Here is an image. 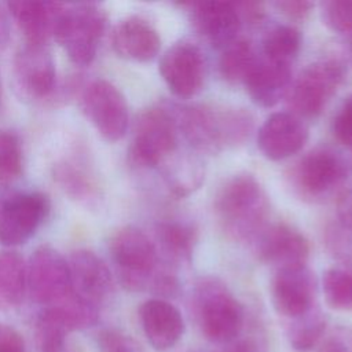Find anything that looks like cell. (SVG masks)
Instances as JSON below:
<instances>
[{"instance_id":"6da1fadb","label":"cell","mask_w":352,"mask_h":352,"mask_svg":"<svg viewBox=\"0 0 352 352\" xmlns=\"http://www.w3.org/2000/svg\"><path fill=\"white\" fill-rule=\"evenodd\" d=\"M179 133L198 151L217 153L246 140L253 117L245 109H217L206 104L172 106Z\"/></svg>"},{"instance_id":"7a4b0ae2","label":"cell","mask_w":352,"mask_h":352,"mask_svg":"<svg viewBox=\"0 0 352 352\" xmlns=\"http://www.w3.org/2000/svg\"><path fill=\"white\" fill-rule=\"evenodd\" d=\"M268 209L264 188L249 173L230 177L214 199V210L223 230L236 241L254 239L265 227Z\"/></svg>"},{"instance_id":"3957f363","label":"cell","mask_w":352,"mask_h":352,"mask_svg":"<svg viewBox=\"0 0 352 352\" xmlns=\"http://www.w3.org/2000/svg\"><path fill=\"white\" fill-rule=\"evenodd\" d=\"M192 309L202 334L213 342L227 344L243 326V308L217 278H202L192 292Z\"/></svg>"},{"instance_id":"277c9868","label":"cell","mask_w":352,"mask_h":352,"mask_svg":"<svg viewBox=\"0 0 352 352\" xmlns=\"http://www.w3.org/2000/svg\"><path fill=\"white\" fill-rule=\"evenodd\" d=\"M106 23L104 10L95 3L66 4L54 38L74 65L88 66L98 54Z\"/></svg>"},{"instance_id":"5b68a950","label":"cell","mask_w":352,"mask_h":352,"mask_svg":"<svg viewBox=\"0 0 352 352\" xmlns=\"http://www.w3.org/2000/svg\"><path fill=\"white\" fill-rule=\"evenodd\" d=\"M177 124L172 106L143 110L133 126L128 158L138 168H154L165 162L177 147Z\"/></svg>"},{"instance_id":"8992f818","label":"cell","mask_w":352,"mask_h":352,"mask_svg":"<svg viewBox=\"0 0 352 352\" xmlns=\"http://www.w3.org/2000/svg\"><path fill=\"white\" fill-rule=\"evenodd\" d=\"M109 249L125 289L132 292L150 289L158 271V250L147 234L133 226L121 227L111 235Z\"/></svg>"},{"instance_id":"52a82bcc","label":"cell","mask_w":352,"mask_h":352,"mask_svg":"<svg viewBox=\"0 0 352 352\" xmlns=\"http://www.w3.org/2000/svg\"><path fill=\"white\" fill-rule=\"evenodd\" d=\"M50 210V198L41 191L0 188V245L12 248L28 242Z\"/></svg>"},{"instance_id":"ba28073f","label":"cell","mask_w":352,"mask_h":352,"mask_svg":"<svg viewBox=\"0 0 352 352\" xmlns=\"http://www.w3.org/2000/svg\"><path fill=\"white\" fill-rule=\"evenodd\" d=\"M345 67L338 59H320L308 65L287 92L290 113L300 118L316 117L342 84Z\"/></svg>"},{"instance_id":"9c48e42d","label":"cell","mask_w":352,"mask_h":352,"mask_svg":"<svg viewBox=\"0 0 352 352\" xmlns=\"http://www.w3.org/2000/svg\"><path fill=\"white\" fill-rule=\"evenodd\" d=\"M80 107L96 132L107 142L124 138L129 126V110L122 92L104 78H95L82 87Z\"/></svg>"},{"instance_id":"30bf717a","label":"cell","mask_w":352,"mask_h":352,"mask_svg":"<svg viewBox=\"0 0 352 352\" xmlns=\"http://www.w3.org/2000/svg\"><path fill=\"white\" fill-rule=\"evenodd\" d=\"M28 293L44 308L67 298L72 293V279L67 258L48 245L38 246L28 263Z\"/></svg>"},{"instance_id":"8fae6325","label":"cell","mask_w":352,"mask_h":352,"mask_svg":"<svg viewBox=\"0 0 352 352\" xmlns=\"http://www.w3.org/2000/svg\"><path fill=\"white\" fill-rule=\"evenodd\" d=\"M348 169L340 154L330 148L307 153L294 166L292 180L297 191L309 199L329 198L342 187Z\"/></svg>"},{"instance_id":"7c38bea8","label":"cell","mask_w":352,"mask_h":352,"mask_svg":"<svg viewBox=\"0 0 352 352\" xmlns=\"http://www.w3.org/2000/svg\"><path fill=\"white\" fill-rule=\"evenodd\" d=\"M12 77L23 98L48 99L56 88V67L48 47L29 43L21 47L12 60Z\"/></svg>"},{"instance_id":"4fadbf2b","label":"cell","mask_w":352,"mask_h":352,"mask_svg":"<svg viewBox=\"0 0 352 352\" xmlns=\"http://www.w3.org/2000/svg\"><path fill=\"white\" fill-rule=\"evenodd\" d=\"M205 58L191 41L172 44L161 56L160 74L168 88L179 98L197 95L205 80Z\"/></svg>"},{"instance_id":"5bb4252c","label":"cell","mask_w":352,"mask_h":352,"mask_svg":"<svg viewBox=\"0 0 352 352\" xmlns=\"http://www.w3.org/2000/svg\"><path fill=\"white\" fill-rule=\"evenodd\" d=\"M254 252L260 261L278 270L307 265L309 245L305 236L285 223L265 226L254 238Z\"/></svg>"},{"instance_id":"9a60e30c","label":"cell","mask_w":352,"mask_h":352,"mask_svg":"<svg viewBox=\"0 0 352 352\" xmlns=\"http://www.w3.org/2000/svg\"><path fill=\"white\" fill-rule=\"evenodd\" d=\"M316 283L307 265L278 270L272 279V302L275 311L289 320L312 311Z\"/></svg>"},{"instance_id":"2e32d148","label":"cell","mask_w":352,"mask_h":352,"mask_svg":"<svg viewBox=\"0 0 352 352\" xmlns=\"http://www.w3.org/2000/svg\"><path fill=\"white\" fill-rule=\"evenodd\" d=\"M74 294L96 305L106 302L114 292V279L107 264L92 250L77 249L67 258Z\"/></svg>"},{"instance_id":"e0dca14e","label":"cell","mask_w":352,"mask_h":352,"mask_svg":"<svg viewBox=\"0 0 352 352\" xmlns=\"http://www.w3.org/2000/svg\"><path fill=\"white\" fill-rule=\"evenodd\" d=\"M188 6L192 26L208 44L223 50L238 38L242 21L234 1L205 0Z\"/></svg>"},{"instance_id":"ac0fdd59","label":"cell","mask_w":352,"mask_h":352,"mask_svg":"<svg viewBox=\"0 0 352 352\" xmlns=\"http://www.w3.org/2000/svg\"><path fill=\"white\" fill-rule=\"evenodd\" d=\"M308 126L290 111L271 114L260 126L257 146L264 157L280 161L298 153L308 140Z\"/></svg>"},{"instance_id":"d6986e66","label":"cell","mask_w":352,"mask_h":352,"mask_svg":"<svg viewBox=\"0 0 352 352\" xmlns=\"http://www.w3.org/2000/svg\"><path fill=\"white\" fill-rule=\"evenodd\" d=\"M66 4L44 0H15L6 4L26 43L47 45L54 38L55 29Z\"/></svg>"},{"instance_id":"ffe728a7","label":"cell","mask_w":352,"mask_h":352,"mask_svg":"<svg viewBox=\"0 0 352 352\" xmlns=\"http://www.w3.org/2000/svg\"><path fill=\"white\" fill-rule=\"evenodd\" d=\"M139 318L150 345L164 352L177 344L184 333L180 311L164 298H150L139 308Z\"/></svg>"},{"instance_id":"44dd1931","label":"cell","mask_w":352,"mask_h":352,"mask_svg":"<svg viewBox=\"0 0 352 352\" xmlns=\"http://www.w3.org/2000/svg\"><path fill=\"white\" fill-rule=\"evenodd\" d=\"M114 52L126 60L148 62L161 48V38L155 28L142 16L121 19L111 32Z\"/></svg>"},{"instance_id":"7402d4cb","label":"cell","mask_w":352,"mask_h":352,"mask_svg":"<svg viewBox=\"0 0 352 352\" xmlns=\"http://www.w3.org/2000/svg\"><path fill=\"white\" fill-rule=\"evenodd\" d=\"M243 85L254 104L272 107L287 95L292 85V69L289 65L257 56Z\"/></svg>"},{"instance_id":"603a6c76","label":"cell","mask_w":352,"mask_h":352,"mask_svg":"<svg viewBox=\"0 0 352 352\" xmlns=\"http://www.w3.org/2000/svg\"><path fill=\"white\" fill-rule=\"evenodd\" d=\"M155 241L157 250H160L170 264L179 265L191 261L195 231L188 224L176 220L161 221L155 227Z\"/></svg>"},{"instance_id":"cb8c5ba5","label":"cell","mask_w":352,"mask_h":352,"mask_svg":"<svg viewBox=\"0 0 352 352\" xmlns=\"http://www.w3.org/2000/svg\"><path fill=\"white\" fill-rule=\"evenodd\" d=\"M28 263L12 250H0V309L21 305L28 293Z\"/></svg>"},{"instance_id":"d4e9b609","label":"cell","mask_w":352,"mask_h":352,"mask_svg":"<svg viewBox=\"0 0 352 352\" xmlns=\"http://www.w3.org/2000/svg\"><path fill=\"white\" fill-rule=\"evenodd\" d=\"M257 55L249 40L238 37L223 48L219 59V72L224 81L230 84H243L253 67Z\"/></svg>"},{"instance_id":"484cf974","label":"cell","mask_w":352,"mask_h":352,"mask_svg":"<svg viewBox=\"0 0 352 352\" xmlns=\"http://www.w3.org/2000/svg\"><path fill=\"white\" fill-rule=\"evenodd\" d=\"M300 48L301 33L290 25H276L263 38V56L276 63L290 66Z\"/></svg>"},{"instance_id":"4316f807","label":"cell","mask_w":352,"mask_h":352,"mask_svg":"<svg viewBox=\"0 0 352 352\" xmlns=\"http://www.w3.org/2000/svg\"><path fill=\"white\" fill-rule=\"evenodd\" d=\"M165 180L176 197H186L201 186L204 168L198 158L190 154L179 155L166 166Z\"/></svg>"},{"instance_id":"83f0119b","label":"cell","mask_w":352,"mask_h":352,"mask_svg":"<svg viewBox=\"0 0 352 352\" xmlns=\"http://www.w3.org/2000/svg\"><path fill=\"white\" fill-rule=\"evenodd\" d=\"M72 330L50 308H43L36 320V341L40 352H70Z\"/></svg>"},{"instance_id":"f1b7e54d","label":"cell","mask_w":352,"mask_h":352,"mask_svg":"<svg viewBox=\"0 0 352 352\" xmlns=\"http://www.w3.org/2000/svg\"><path fill=\"white\" fill-rule=\"evenodd\" d=\"M324 330L326 319L320 311L314 308L308 314L292 320L287 327V338L293 349L307 352L320 341Z\"/></svg>"},{"instance_id":"f546056e","label":"cell","mask_w":352,"mask_h":352,"mask_svg":"<svg viewBox=\"0 0 352 352\" xmlns=\"http://www.w3.org/2000/svg\"><path fill=\"white\" fill-rule=\"evenodd\" d=\"M323 294L327 305L337 311H352V268L333 267L323 274Z\"/></svg>"},{"instance_id":"4dcf8cb0","label":"cell","mask_w":352,"mask_h":352,"mask_svg":"<svg viewBox=\"0 0 352 352\" xmlns=\"http://www.w3.org/2000/svg\"><path fill=\"white\" fill-rule=\"evenodd\" d=\"M23 169V147L18 133L0 129V188L10 187Z\"/></svg>"},{"instance_id":"1f68e13d","label":"cell","mask_w":352,"mask_h":352,"mask_svg":"<svg viewBox=\"0 0 352 352\" xmlns=\"http://www.w3.org/2000/svg\"><path fill=\"white\" fill-rule=\"evenodd\" d=\"M55 179L63 191L78 201H89L95 197L92 176L74 161H63L55 168Z\"/></svg>"},{"instance_id":"d6a6232c","label":"cell","mask_w":352,"mask_h":352,"mask_svg":"<svg viewBox=\"0 0 352 352\" xmlns=\"http://www.w3.org/2000/svg\"><path fill=\"white\" fill-rule=\"evenodd\" d=\"M322 18L327 28L342 36L352 47V0L322 3Z\"/></svg>"},{"instance_id":"836d02e7","label":"cell","mask_w":352,"mask_h":352,"mask_svg":"<svg viewBox=\"0 0 352 352\" xmlns=\"http://www.w3.org/2000/svg\"><path fill=\"white\" fill-rule=\"evenodd\" d=\"M99 352H143L140 344L126 333L104 329L98 336Z\"/></svg>"},{"instance_id":"e575fe53","label":"cell","mask_w":352,"mask_h":352,"mask_svg":"<svg viewBox=\"0 0 352 352\" xmlns=\"http://www.w3.org/2000/svg\"><path fill=\"white\" fill-rule=\"evenodd\" d=\"M333 132L338 142L352 147V95L348 96L333 120Z\"/></svg>"},{"instance_id":"d590c367","label":"cell","mask_w":352,"mask_h":352,"mask_svg":"<svg viewBox=\"0 0 352 352\" xmlns=\"http://www.w3.org/2000/svg\"><path fill=\"white\" fill-rule=\"evenodd\" d=\"M320 352H352V330L344 327L333 330L324 338Z\"/></svg>"},{"instance_id":"8d00e7d4","label":"cell","mask_w":352,"mask_h":352,"mask_svg":"<svg viewBox=\"0 0 352 352\" xmlns=\"http://www.w3.org/2000/svg\"><path fill=\"white\" fill-rule=\"evenodd\" d=\"M0 352H26L21 333L6 323H0Z\"/></svg>"},{"instance_id":"74e56055","label":"cell","mask_w":352,"mask_h":352,"mask_svg":"<svg viewBox=\"0 0 352 352\" xmlns=\"http://www.w3.org/2000/svg\"><path fill=\"white\" fill-rule=\"evenodd\" d=\"M275 7L279 12H282L289 19L301 21L311 14L314 8V3L305 1V0H285V1H276Z\"/></svg>"},{"instance_id":"f35d334b","label":"cell","mask_w":352,"mask_h":352,"mask_svg":"<svg viewBox=\"0 0 352 352\" xmlns=\"http://www.w3.org/2000/svg\"><path fill=\"white\" fill-rule=\"evenodd\" d=\"M238 15L243 22L250 25L258 23L264 18V7L261 3L257 1H234Z\"/></svg>"},{"instance_id":"ab89813d","label":"cell","mask_w":352,"mask_h":352,"mask_svg":"<svg viewBox=\"0 0 352 352\" xmlns=\"http://www.w3.org/2000/svg\"><path fill=\"white\" fill-rule=\"evenodd\" d=\"M221 352H265V346L258 338L246 337V338H234L227 342Z\"/></svg>"},{"instance_id":"60d3db41","label":"cell","mask_w":352,"mask_h":352,"mask_svg":"<svg viewBox=\"0 0 352 352\" xmlns=\"http://www.w3.org/2000/svg\"><path fill=\"white\" fill-rule=\"evenodd\" d=\"M11 21L6 6L0 4V50H4L10 43Z\"/></svg>"},{"instance_id":"b9f144b4","label":"cell","mask_w":352,"mask_h":352,"mask_svg":"<svg viewBox=\"0 0 352 352\" xmlns=\"http://www.w3.org/2000/svg\"><path fill=\"white\" fill-rule=\"evenodd\" d=\"M340 209L341 226L345 231H349L352 234V191L344 195Z\"/></svg>"},{"instance_id":"7bdbcfd3","label":"cell","mask_w":352,"mask_h":352,"mask_svg":"<svg viewBox=\"0 0 352 352\" xmlns=\"http://www.w3.org/2000/svg\"><path fill=\"white\" fill-rule=\"evenodd\" d=\"M1 102H3V84H1V77H0V107H1Z\"/></svg>"}]
</instances>
